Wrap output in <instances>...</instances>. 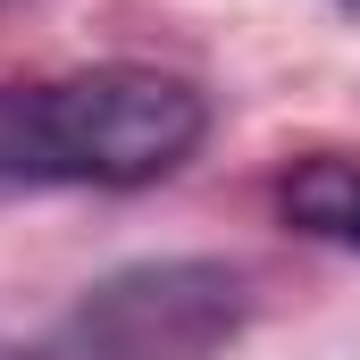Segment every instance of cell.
Returning <instances> with one entry per match:
<instances>
[{
  "instance_id": "6da1fadb",
  "label": "cell",
  "mask_w": 360,
  "mask_h": 360,
  "mask_svg": "<svg viewBox=\"0 0 360 360\" xmlns=\"http://www.w3.org/2000/svg\"><path fill=\"white\" fill-rule=\"evenodd\" d=\"M210 143V92L168 68H68L0 84V193H59V184H134L176 176Z\"/></svg>"
},
{
  "instance_id": "7a4b0ae2",
  "label": "cell",
  "mask_w": 360,
  "mask_h": 360,
  "mask_svg": "<svg viewBox=\"0 0 360 360\" xmlns=\"http://www.w3.org/2000/svg\"><path fill=\"white\" fill-rule=\"evenodd\" d=\"M252 319V285L226 260H134L84 285L59 319L68 360H210Z\"/></svg>"
},
{
  "instance_id": "3957f363",
  "label": "cell",
  "mask_w": 360,
  "mask_h": 360,
  "mask_svg": "<svg viewBox=\"0 0 360 360\" xmlns=\"http://www.w3.org/2000/svg\"><path fill=\"white\" fill-rule=\"evenodd\" d=\"M276 218L293 235H310V243L360 252V160H344V151H302L276 176Z\"/></svg>"
},
{
  "instance_id": "277c9868",
  "label": "cell",
  "mask_w": 360,
  "mask_h": 360,
  "mask_svg": "<svg viewBox=\"0 0 360 360\" xmlns=\"http://www.w3.org/2000/svg\"><path fill=\"white\" fill-rule=\"evenodd\" d=\"M0 360H68V352H25V344H0Z\"/></svg>"
},
{
  "instance_id": "5b68a950",
  "label": "cell",
  "mask_w": 360,
  "mask_h": 360,
  "mask_svg": "<svg viewBox=\"0 0 360 360\" xmlns=\"http://www.w3.org/2000/svg\"><path fill=\"white\" fill-rule=\"evenodd\" d=\"M344 8H360V0H344Z\"/></svg>"
}]
</instances>
